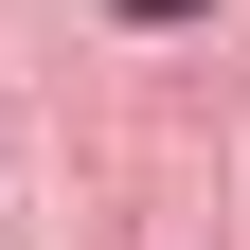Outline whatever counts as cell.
<instances>
[{
	"mask_svg": "<svg viewBox=\"0 0 250 250\" xmlns=\"http://www.w3.org/2000/svg\"><path fill=\"white\" fill-rule=\"evenodd\" d=\"M107 18H143V36H179V18H197V0H107Z\"/></svg>",
	"mask_w": 250,
	"mask_h": 250,
	"instance_id": "cell-1",
	"label": "cell"
}]
</instances>
